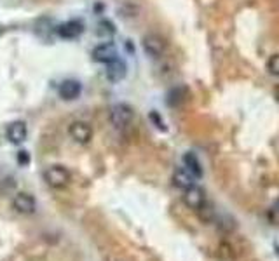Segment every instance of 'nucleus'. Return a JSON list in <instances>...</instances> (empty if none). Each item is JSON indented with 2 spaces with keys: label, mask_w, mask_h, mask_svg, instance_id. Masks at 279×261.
I'll use <instances>...</instances> for the list:
<instances>
[{
  "label": "nucleus",
  "mask_w": 279,
  "mask_h": 261,
  "mask_svg": "<svg viewBox=\"0 0 279 261\" xmlns=\"http://www.w3.org/2000/svg\"><path fill=\"white\" fill-rule=\"evenodd\" d=\"M183 165H185V169L194 176V178H201V176H203V167H201L199 159H197L192 152L183 155Z\"/></svg>",
  "instance_id": "13"
},
{
  "label": "nucleus",
  "mask_w": 279,
  "mask_h": 261,
  "mask_svg": "<svg viewBox=\"0 0 279 261\" xmlns=\"http://www.w3.org/2000/svg\"><path fill=\"white\" fill-rule=\"evenodd\" d=\"M0 35H2V25H0Z\"/></svg>",
  "instance_id": "21"
},
{
  "label": "nucleus",
  "mask_w": 279,
  "mask_h": 261,
  "mask_svg": "<svg viewBox=\"0 0 279 261\" xmlns=\"http://www.w3.org/2000/svg\"><path fill=\"white\" fill-rule=\"evenodd\" d=\"M187 91L183 87H175L168 93V105L170 106H180L183 101H185Z\"/></svg>",
  "instance_id": "14"
},
{
  "label": "nucleus",
  "mask_w": 279,
  "mask_h": 261,
  "mask_svg": "<svg viewBox=\"0 0 279 261\" xmlns=\"http://www.w3.org/2000/svg\"><path fill=\"white\" fill-rule=\"evenodd\" d=\"M183 202L187 204V207L194 209V211H197V209H201L204 204H206V192H204L201 186H190L189 190H185V195H183Z\"/></svg>",
  "instance_id": "6"
},
{
  "label": "nucleus",
  "mask_w": 279,
  "mask_h": 261,
  "mask_svg": "<svg viewBox=\"0 0 279 261\" xmlns=\"http://www.w3.org/2000/svg\"><path fill=\"white\" fill-rule=\"evenodd\" d=\"M126 73H127L126 63H124V61H120L119 58H117V60H113L112 63L106 65V70H105L106 79H108L110 82H113V84L120 82V80L126 77Z\"/></svg>",
  "instance_id": "10"
},
{
  "label": "nucleus",
  "mask_w": 279,
  "mask_h": 261,
  "mask_svg": "<svg viewBox=\"0 0 279 261\" xmlns=\"http://www.w3.org/2000/svg\"><path fill=\"white\" fill-rule=\"evenodd\" d=\"M80 93H82V86H80V82H77V80H63V82L60 84V87H58V94H60L61 99H65V101H73V99H77L80 96Z\"/></svg>",
  "instance_id": "8"
},
{
  "label": "nucleus",
  "mask_w": 279,
  "mask_h": 261,
  "mask_svg": "<svg viewBox=\"0 0 279 261\" xmlns=\"http://www.w3.org/2000/svg\"><path fill=\"white\" fill-rule=\"evenodd\" d=\"M44 179L53 188H65L72 179V176L65 165H49L44 172Z\"/></svg>",
  "instance_id": "2"
},
{
  "label": "nucleus",
  "mask_w": 279,
  "mask_h": 261,
  "mask_svg": "<svg viewBox=\"0 0 279 261\" xmlns=\"http://www.w3.org/2000/svg\"><path fill=\"white\" fill-rule=\"evenodd\" d=\"M27 134H28L27 124H25L23 120H14V122H11L6 129L7 139H9L13 145H21V143L27 139Z\"/></svg>",
  "instance_id": "7"
},
{
  "label": "nucleus",
  "mask_w": 279,
  "mask_h": 261,
  "mask_svg": "<svg viewBox=\"0 0 279 261\" xmlns=\"http://www.w3.org/2000/svg\"><path fill=\"white\" fill-rule=\"evenodd\" d=\"M197 214H199V218L203 219V221L208 223V221H211L213 216H215V207H213L211 204H208V202H206L203 207L197 209Z\"/></svg>",
  "instance_id": "15"
},
{
  "label": "nucleus",
  "mask_w": 279,
  "mask_h": 261,
  "mask_svg": "<svg viewBox=\"0 0 279 261\" xmlns=\"http://www.w3.org/2000/svg\"><path fill=\"white\" fill-rule=\"evenodd\" d=\"M13 205L18 212H21V214H32V212L35 211V198L34 195H30V193L21 192L14 197Z\"/></svg>",
  "instance_id": "11"
},
{
  "label": "nucleus",
  "mask_w": 279,
  "mask_h": 261,
  "mask_svg": "<svg viewBox=\"0 0 279 261\" xmlns=\"http://www.w3.org/2000/svg\"><path fill=\"white\" fill-rule=\"evenodd\" d=\"M133 119H134L133 108L129 105H126V103H117L110 110V122H112V126L115 129H126V127H129Z\"/></svg>",
  "instance_id": "1"
},
{
  "label": "nucleus",
  "mask_w": 279,
  "mask_h": 261,
  "mask_svg": "<svg viewBox=\"0 0 279 261\" xmlns=\"http://www.w3.org/2000/svg\"><path fill=\"white\" fill-rule=\"evenodd\" d=\"M100 27L105 28V30H100V32H98L100 35H101V33H106V35H113V32H115V30H113V25L110 23V21H101Z\"/></svg>",
  "instance_id": "19"
},
{
  "label": "nucleus",
  "mask_w": 279,
  "mask_h": 261,
  "mask_svg": "<svg viewBox=\"0 0 279 261\" xmlns=\"http://www.w3.org/2000/svg\"><path fill=\"white\" fill-rule=\"evenodd\" d=\"M274 98H276L277 101H279V84H277L276 87H274Z\"/></svg>",
  "instance_id": "20"
},
{
  "label": "nucleus",
  "mask_w": 279,
  "mask_h": 261,
  "mask_svg": "<svg viewBox=\"0 0 279 261\" xmlns=\"http://www.w3.org/2000/svg\"><path fill=\"white\" fill-rule=\"evenodd\" d=\"M91 56H93V60L96 61V63L108 65V63H112L113 60H117V47H115V44H112V42L98 44L93 49V53H91Z\"/></svg>",
  "instance_id": "5"
},
{
  "label": "nucleus",
  "mask_w": 279,
  "mask_h": 261,
  "mask_svg": "<svg viewBox=\"0 0 279 261\" xmlns=\"http://www.w3.org/2000/svg\"><path fill=\"white\" fill-rule=\"evenodd\" d=\"M150 120H152V122L156 124V127H159V129L166 131V127H164V122H163V119H161V115H157L156 112H150Z\"/></svg>",
  "instance_id": "18"
},
{
  "label": "nucleus",
  "mask_w": 279,
  "mask_h": 261,
  "mask_svg": "<svg viewBox=\"0 0 279 261\" xmlns=\"http://www.w3.org/2000/svg\"><path fill=\"white\" fill-rule=\"evenodd\" d=\"M194 176L190 174L189 171H187L185 167H182V169H176V171L173 172V185L176 186V188H180V190H189L190 186H194Z\"/></svg>",
  "instance_id": "12"
},
{
  "label": "nucleus",
  "mask_w": 279,
  "mask_h": 261,
  "mask_svg": "<svg viewBox=\"0 0 279 261\" xmlns=\"http://www.w3.org/2000/svg\"><path fill=\"white\" fill-rule=\"evenodd\" d=\"M68 132L73 141L79 145H87L93 139V127L84 120H73L68 127Z\"/></svg>",
  "instance_id": "3"
},
{
  "label": "nucleus",
  "mask_w": 279,
  "mask_h": 261,
  "mask_svg": "<svg viewBox=\"0 0 279 261\" xmlns=\"http://www.w3.org/2000/svg\"><path fill=\"white\" fill-rule=\"evenodd\" d=\"M18 162H20V165L30 164V155H28L27 150H20V152H18Z\"/></svg>",
  "instance_id": "17"
},
{
  "label": "nucleus",
  "mask_w": 279,
  "mask_h": 261,
  "mask_svg": "<svg viewBox=\"0 0 279 261\" xmlns=\"http://www.w3.org/2000/svg\"><path fill=\"white\" fill-rule=\"evenodd\" d=\"M142 44H143V51H145L150 58H154V60H157V58H161L166 53V42H164L159 35L149 33V35L143 37Z\"/></svg>",
  "instance_id": "4"
},
{
  "label": "nucleus",
  "mask_w": 279,
  "mask_h": 261,
  "mask_svg": "<svg viewBox=\"0 0 279 261\" xmlns=\"http://www.w3.org/2000/svg\"><path fill=\"white\" fill-rule=\"evenodd\" d=\"M267 70H269L270 75H274L279 79V53L272 54V56L269 58V61H267Z\"/></svg>",
  "instance_id": "16"
},
{
  "label": "nucleus",
  "mask_w": 279,
  "mask_h": 261,
  "mask_svg": "<svg viewBox=\"0 0 279 261\" xmlns=\"http://www.w3.org/2000/svg\"><path fill=\"white\" fill-rule=\"evenodd\" d=\"M82 32H84V25L80 23V21H77V20L65 21V23H61L60 27H58V30H56V33L61 37V39H67V40L77 39V37H79Z\"/></svg>",
  "instance_id": "9"
}]
</instances>
